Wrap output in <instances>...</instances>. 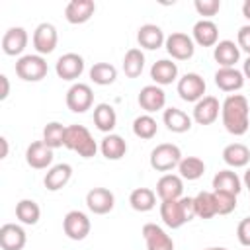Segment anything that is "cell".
Listing matches in <instances>:
<instances>
[{
  "mask_svg": "<svg viewBox=\"0 0 250 250\" xmlns=\"http://www.w3.org/2000/svg\"><path fill=\"white\" fill-rule=\"evenodd\" d=\"M115 205V195L107 188H92L86 193V207L94 215H107Z\"/></svg>",
  "mask_w": 250,
  "mask_h": 250,
  "instance_id": "9a60e30c",
  "label": "cell"
},
{
  "mask_svg": "<svg viewBox=\"0 0 250 250\" xmlns=\"http://www.w3.org/2000/svg\"><path fill=\"white\" fill-rule=\"evenodd\" d=\"M205 250H229V248H223V246H209V248H205Z\"/></svg>",
  "mask_w": 250,
  "mask_h": 250,
  "instance_id": "681fc988",
  "label": "cell"
},
{
  "mask_svg": "<svg viewBox=\"0 0 250 250\" xmlns=\"http://www.w3.org/2000/svg\"><path fill=\"white\" fill-rule=\"evenodd\" d=\"M137 41H139L141 49L156 51V49H160L166 43V35H164V31H162L160 25H156V23H145L137 31Z\"/></svg>",
  "mask_w": 250,
  "mask_h": 250,
  "instance_id": "7402d4cb",
  "label": "cell"
},
{
  "mask_svg": "<svg viewBox=\"0 0 250 250\" xmlns=\"http://www.w3.org/2000/svg\"><path fill=\"white\" fill-rule=\"evenodd\" d=\"M236 45H238L240 51L248 53V57H250V23H246V25H242L238 29V33H236Z\"/></svg>",
  "mask_w": 250,
  "mask_h": 250,
  "instance_id": "7bdbcfd3",
  "label": "cell"
},
{
  "mask_svg": "<svg viewBox=\"0 0 250 250\" xmlns=\"http://www.w3.org/2000/svg\"><path fill=\"white\" fill-rule=\"evenodd\" d=\"M27 242V234L21 225L6 223L0 227V246L2 250H21Z\"/></svg>",
  "mask_w": 250,
  "mask_h": 250,
  "instance_id": "d6986e66",
  "label": "cell"
},
{
  "mask_svg": "<svg viewBox=\"0 0 250 250\" xmlns=\"http://www.w3.org/2000/svg\"><path fill=\"white\" fill-rule=\"evenodd\" d=\"M242 16L250 21V0H244V4H242Z\"/></svg>",
  "mask_w": 250,
  "mask_h": 250,
  "instance_id": "f6af8a7d",
  "label": "cell"
},
{
  "mask_svg": "<svg viewBox=\"0 0 250 250\" xmlns=\"http://www.w3.org/2000/svg\"><path fill=\"white\" fill-rule=\"evenodd\" d=\"M129 205L139 213H146L156 205V191L150 188H135L129 193Z\"/></svg>",
  "mask_w": 250,
  "mask_h": 250,
  "instance_id": "1f68e13d",
  "label": "cell"
},
{
  "mask_svg": "<svg viewBox=\"0 0 250 250\" xmlns=\"http://www.w3.org/2000/svg\"><path fill=\"white\" fill-rule=\"evenodd\" d=\"M213 193H215L217 215H229L236 209V195L227 193V191H213Z\"/></svg>",
  "mask_w": 250,
  "mask_h": 250,
  "instance_id": "ab89813d",
  "label": "cell"
},
{
  "mask_svg": "<svg viewBox=\"0 0 250 250\" xmlns=\"http://www.w3.org/2000/svg\"><path fill=\"white\" fill-rule=\"evenodd\" d=\"M213 59L217 61L219 68H232L240 61V49L234 41L223 39L213 47Z\"/></svg>",
  "mask_w": 250,
  "mask_h": 250,
  "instance_id": "603a6c76",
  "label": "cell"
},
{
  "mask_svg": "<svg viewBox=\"0 0 250 250\" xmlns=\"http://www.w3.org/2000/svg\"><path fill=\"white\" fill-rule=\"evenodd\" d=\"M90 229H92V223L88 215L78 209L68 211L62 219V230L70 240H84L90 234Z\"/></svg>",
  "mask_w": 250,
  "mask_h": 250,
  "instance_id": "ba28073f",
  "label": "cell"
},
{
  "mask_svg": "<svg viewBox=\"0 0 250 250\" xmlns=\"http://www.w3.org/2000/svg\"><path fill=\"white\" fill-rule=\"evenodd\" d=\"M145 70V53L139 47H131L123 57V72L127 78H137Z\"/></svg>",
  "mask_w": 250,
  "mask_h": 250,
  "instance_id": "836d02e7",
  "label": "cell"
},
{
  "mask_svg": "<svg viewBox=\"0 0 250 250\" xmlns=\"http://www.w3.org/2000/svg\"><path fill=\"white\" fill-rule=\"evenodd\" d=\"M191 39L199 47H215L219 43V27L211 20H199L193 23Z\"/></svg>",
  "mask_w": 250,
  "mask_h": 250,
  "instance_id": "44dd1931",
  "label": "cell"
},
{
  "mask_svg": "<svg viewBox=\"0 0 250 250\" xmlns=\"http://www.w3.org/2000/svg\"><path fill=\"white\" fill-rule=\"evenodd\" d=\"M137 102L141 105V109H145V113H154L164 109L166 105V92L162 90V86L156 84H146L139 90Z\"/></svg>",
  "mask_w": 250,
  "mask_h": 250,
  "instance_id": "7c38bea8",
  "label": "cell"
},
{
  "mask_svg": "<svg viewBox=\"0 0 250 250\" xmlns=\"http://www.w3.org/2000/svg\"><path fill=\"white\" fill-rule=\"evenodd\" d=\"M64 146L68 150H74L82 158H92L98 152V143L94 141L92 133L84 125H68L64 135Z\"/></svg>",
  "mask_w": 250,
  "mask_h": 250,
  "instance_id": "3957f363",
  "label": "cell"
},
{
  "mask_svg": "<svg viewBox=\"0 0 250 250\" xmlns=\"http://www.w3.org/2000/svg\"><path fill=\"white\" fill-rule=\"evenodd\" d=\"M96 12V4L94 0H70L64 8V18L68 23L72 25H80L86 23Z\"/></svg>",
  "mask_w": 250,
  "mask_h": 250,
  "instance_id": "ffe728a7",
  "label": "cell"
},
{
  "mask_svg": "<svg viewBox=\"0 0 250 250\" xmlns=\"http://www.w3.org/2000/svg\"><path fill=\"white\" fill-rule=\"evenodd\" d=\"M240 189H242V180L238 178V174L232 168L219 170L213 176V191H227V193L238 195Z\"/></svg>",
  "mask_w": 250,
  "mask_h": 250,
  "instance_id": "484cf974",
  "label": "cell"
},
{
  "mask_svg": "<svg viewBox=\"0 0 250 250\" xmlns=\"http://www.w3.org/2000/svg\"><path fill=\"white\" fill-rule=\"evenodd\" d=\"M47 72H49V66L43 55H37V53L21 55L16 61V74L25 82H39L47 76Z\"/></svg>",
  "mask_w": 250,
  "mask_h": 250,
  "instance_id": "5b68a950",
  "label": "cell"
},
{
  "mask_svg": "<svg viewBox=\"0 0 250 250\" xmlns=\"http://www.w3.org/2000/svg\"><path fill=\"white\" fill-rule=\"evenodd\" d=\"M242 74H244V78H248L250 80V57L244 61V64H242Z\"/></svg>",
  "mask_w": 250,
  "mask_h": 250,
  "instance_id": "bcb514c9",
  "label": "cell"
},
{
  "mask_svg": "<svg viewBox=\"0 0 250 250\" xmlns=\"http://www.w3.org/2000/svg\"><path fill=\"white\" fill-rule=\"evenodd\" d=\"M33 49L37 55H51L59 43V33H57V27L49 21H43L35 27L33 31Z\"/></svg>",
  "mask_w": 250,
  "mask_h": 250,
  "instance_id": "30bf717a",
  "label": "cell"
},
{
  "mask_svg": "<svg viewBox=\"0 0 250 250\" xmlns=\"http://www.w3.org/2000/svg\"><path fill=\"white\" fill-rule=\"evenodd\" d=\"M70 178H72V166L66 162H61V164H55L47 170L43 184L49 191H59L70 182Z\"/></svg>",
  "mask_w": 250,
  "mask_h": 250,
  "instance_id": "d4e9b609",
  "label": "cell"
},
{
  "mask_svg": "<svg viewBox=\"0 0 250 250\" xmlns=\"http://www.w3.org/2000/svg\"><path fill=\"white\" fill-rule=\"evenodd\" d=\"M90 74V80L98 86H109L115 82L117 78V68L109 62H94L92 68L88 70Z\"/></svg>",
  "mask_w": 250,
  "mask_h": 250,
  "instance_id": "e575fe53",
  "label": "cell"
},
{
  "mask_svg": "<svg viewBox=\"0 0 250 250\" xmlns=\"http://www.w3.org/2000/svg\"><path fill=\"white\" fill-rule=\"evenodd\" d=\"M25 162L35 170H45L53 164V148L43 141H33L25 150Z\"/></svg>",
  "mask_w": 250,
  "mask_h": 250,
  "instance_id": "e0dca14e",
  "label": "cell"
},
{
  "mask_svg": "<svg viewBox=\"0 0 250 250\" xmlns=\"http://www.w3.org/2000/svg\"><path fill=\"white\" fill-rule=\"evenodd\" d=\"M215 84H217V88L219 90H223V92H238L242 86H244V74H242V70H238L236 66H232V68H217V72H215Z\"/></svg>",
  "mask_w": 250,
  "mask_h": 250,
  "instance_id": "cb8c5ba5",
  "label": "cell"
},
{
  "mask_svg": "<svg viewBox=\"0 0 250 250\" xmlns=\"http://www.w3.org/2000/svg\"><path fill=\"white\" fill-rule=\"evenodd\" d=\"M236 238L242 246L250 248V217H244L236 227Z\"/></svg>",
  "mask_w": 250,
  "mask_h": 250,
  "instance_id": "b9f144b4",
  "label": "cell"
},
{
  "mask_svg": "<svg viewBox=\"0 0 250 250\" xmlns=\"http://www.w3.org/2000/svg\"><path fill=\"white\" fill-rule=\"evenodd\" d=\"M221 119L230 135L242 137L250 127V105L246 96L229 94L221 104Z\"/></svg>",
  "mask_w": 250,
  "mask_h": 250,
  "instance_id": "6da1fadb",
  "label": "cell"
},
{
  "mask_svg": "<svg viewBox=\"0 0 250 250\" xmlns=\"http://www.w3.org/2000/svg\"><path fill=\"white\" fill-rule=\"evenodd\" d=\"M94 104V92L90 88V84L84 82H74L68 92H66V107L72 113H84L92 107Z\"/></svg>",
  "mask_w": 250,
  "mask_h": 250,
  "instance_id": "52a82bcc",
  "label": "cell"
},
{
  "mask_svg": "<svg viewBox=\"0 0 250 250\" xmlns=\"http://www.w3.org/2000/svg\"><path fill=\"white\" fill-rule=\"evenodd\" d=\"M16 217L21 225H37L41 217V209L33 199H20L16 203Z\"/></svg>",
  "mask_w": 250,
  "mask_h": 250,
  "instance_id": "d590c367",
  "label": "cell"
},
{
  "mask_svg": "<svg viewBox=\"0 0 250 250\" xmlns=\"http://www.w3.org/2000/svg\"><path fill=\"white\" fill-rule=\"evenodd\" d=\"M0 84H2V92H0V100H6L10 94V82L6 74H0Z\"/></svg>",
  "mask_w": 250,
  "mask_h": 250,
  "instance_id": "ee69618b",
  "label": "cell"
},
{
  "mask_svg": "<svg viewBox=\"0 0 250 250\" xmlns=\"http://www.w3.org/2000/svg\"><path fill=\"white\" fill-rule=\"evenodd\" d=\"M168 55L176 61H188L193 57L195 53V43L193 39L188 35V33H182V31H172L168 37H166V43H164Z\"/></svg>",
  "mask_w": 250,
  "mask_h": 250,
  "instance_id": "9c48e42d",
  "label": "cell"
},
{
  "mask_svg": "<svg viewBox=\"0 0 250 250\" xmlns=\"http://www.w3.org/2000/svg\"><path fill=\"white\" fill-rule=\"evenodd\" d=\"M193 207H195V217H199V219H213L217 215L215 193L213 191H199L193 197Z\"/></svg>",
  "mask_w": 250,
  "mask_h": 250,
  "instance_id": "74e56055",
  "label": "cell"
},
{
  "mask_svg": "<svg viewBox=\"0 0 250 250\" xmlns=\"http://www.w3.org/2000/svg\"><path fill=\"white\" fill-rule=\"evenodd\" d=\"M193 6H195V12H197L199 16H203V20H209L211 16L219 14V10H221V0H195Z\"/></svg>",
  "mask_w": 250,
  "mask_h": 250,
  "instance_id": "60d3db41",
  "label": "cell"
},
{
  "mask_svg": "<svg viewBox=\"0 0 250 250\" xmlns=\"http://www.w3.org/2000/svg\"><path fill=\"white\" fill-rule=\"evenodd\" d=\"M178 96L184 100V102H189V104H197L203 96H205V80L197 74V72H186L180 80H178Z\"/></svg>",
  "mask_w": 250,
  "mask_h": 250,
  "instance_id": "8992f818",
  "label": "cell"
},
{
  "mask_svg": "<svg viewBox=\"0 0 250 250\" xmlns=\"http://www.w3.org/2000/svg\"><path fill=\"white\" fill-rule=\"evenodd\" d=\"M156 195L160 197V201L184 197V180L180 178V174L160 176L158 182H156Z\"/></svg>",
  "mask_w": 250,
  "mask_h": 250,
  "instance_id": "ac0fdd59",
  "label": "cell"
},
{
  "mask_svg": "<svg viewBox=\"0 0 250 250\" xmlns=\"http://www.w3.org/2000/svg\"><path fill=\"white\" fill-rule=\"evenodd\" d=\"M27 41H29V35H27V31L23 27H20V25L10 27L2 35V51L8 57H20L25 51Z\"/></svg>",
  "mask_w": 250,
  "mask_h": 250,
  "instance_id": "2e32d148",
  "label": "cell"
},
{
  "mask_svg": "<svg viewBox=\"0 0 250 250\" xmlns=\"http://www.w3.org/2000/svg\"><path fill=\"white\" fill-rule=\"evenodd\" d=\"M242 184H244V188H248L250 189V168L244 172V178H242Z\"/></svg>",
  "mask_w": 250,
  "mask_h": 250,
  "instance_id": "c3c4849f",
  "label": "cell"
},
{
  "mask_svg": "<svg viewBox=\"0 0 250 250\" xmlns=\"http://www.w3.org/2000/svg\"><path fill=\"white\" fill-rule=\"evenodd\" d=\"M162 121H164L168 131H172V133H186V131L191 129V121L193 119L184 109H180V107H166L164 115H162Z\"/></svg>",
  "mask_w": 250,
  "mask_h": 250,
  "instance_id": "83f0119b",
  "label": "cell"
},
{
  "mask_svg": "<svg viewBox=\"0 0 250 250\" xmlns=\"http://www.w3.org/2000/svg\"><path fill=\"white\" fill-rule=\"evenodd\" d=\"M94 125L98 131L109 135L117 125V113L109 104H98L94 107Z\"/></svg>",
  "mask_w": 250,
  "mask_h": 250,
  "instance_id": "f546056e",
  "label": "cell"
},
{
  "mask_svg": "<svg viewBox=\"0 0 250 250\" xmlns=\"http://www.w3.org/2000/svg\"><path fill=\"white\" fill-rule=\"evenodd\" d=\"M64 135H66V127L59 121H51L43 127V139L41 141L55 150L59 146H64Z\"/></svg>",
  "mask_w": 250,
  "mask_h": 250,
  "instance_id": "f35d334b",
  "label": "cell"
},
{
  "mask_svg": "<svg viewBox=\"0 0 250 250\" xmlns=\"http://www.w3.org/2000/svg\"><path fill=\"white\" fill-rule=\"evenodd\" d=\"M223 160L230 168H242L250 162V150L242 143H230L223 148Z\"/></svg>",
  "mask_w": 250,
  "mask_h": 250,
  "instance_id": "4dcf8cb0",
  "label": "cell"
},
{
  "mask_svg": "<svg viewBox=\"0 0 250 250\" xmlns=\"http://www.w3.org/2000/svg\"><path fill=\"white\" fill-rule=\"evenodd\" d=\"M178 172H180L182 180L195 182L205 174V162L197 156H184L178 164Z\"/></svg>",
  "mask_w": 250,
  "mask_h": 250,
  "instance_id": "d6a6232c",
  "label": "cell"
},
{
  "mask_svg": "<svg viewBox=\"0 0 250 250\" xmlns=\"http://www.w3.org/2000/svg\"><path fill=\"white\" fill-rule=\"evenodd\" d=\"M143 238L146 244V250H174L172 236L156 223H146L143 227Z\"/></svg>",
  "mask_w": 250,
  "mask_h": 250,
  "instance_id": "4fadbf2b",
  "label": "cell"
},
{
  "mask_svg": "<svg viewBox=\"0 0 250 250\" xmlns=\"http://www.w3.org/2000/svg\"><path fill=\"white\" fill-rule=\"evenodd\" d=\"M221 113V104L215 96H203L195 105H193V113H191V119L197 123V125H211L217 121Z\"/></svg>",
  "mask_w": 250,
  "mask_h": 250,
  "instance_id": "5bb4252c",
  "label": "cell"
},
{
  "mask_svg": "<svg viewBox=\"0 0 250 250\" xmlns=\"http://www.w3.org/2000/svg\"><path fill=\"white\" fill-rule=\"evenodd\" d=\"M55 72L61 80L72 82L76 78L82 76L84 72V59L78 53H64L59 57V61L55 62Z\"/></svg>",
  "mask_w": 250,
  "mask_h": 250,
  "instance_id": "8fae6325",
  "label": "cell"
},
{
  "mask_svg": "<svg viewBox=\"0 0 250 250\" xmlns=\"http://www.w3.org/2000/svg\"><path fill=\"white\" fill-rule=\"evenodd\" d=\"M0 143H2V158H6V156H8V139L2 137Z\"/></svg>",
  "mask_w": 250,
  "mask_h": 250,
  "instance_id": "7dc6e473",
  "label": "cell"
},
{
  "mask_svg": "<svg viewBox=\"0 0 250 250\" xmlns=\"http://www.w3.org/2000/svg\"><path fill=\"white\" fill-rule=\"evenodd\" d=\"M150 78L154 80L156 86L172 84L178 78V64L170 59H160L150 66Z\"/></svg>",
  "mask_w": 250,
  "mask_h": 250,
  "instance_id": "4316f807",
  "label": "cell"
},
{
  "mask_svg": "<svg viewBox=\"0 0 250 250\" xmlns=\"http://www.w3.org/2000/svg\"><path fill=\"white\" fill-rule=\"evenodd\" d=\"M195 217L193 197H180L160 201V219L168 229H180Z\"/></svg>",
  "mask_w": 250,
  "mask_h": 250,
  "instance_id": "7a4b0ae2",
  "label": "cell"
},
{
  "mask_svg": "<svg viewBox=\"0 0 250 250\" xmlns=\"http://www.w3.org/2000/svg\"><path fill=\"white\" fill-rule=\"evenodd\" d=\"M156 133H158V123L150 113H143V115L135 117V121H133V135L135 137L148 141V139L156 137Z\"/></svg>",
  "mask_w": 250,
  "mask_h": 250,
  "instance_id": "8d00e7d4",
  "label": "cell"
},
{
  "mask_svg": "<svg viewBox=\"0 0 250 250\" xmlns=\"http://www.w3.org/2000/svg\"><path fill=\"white\" fill-rule=\"evenodd\" d=\"M100 152L104 154V158L107 160H121L127 152V143L121 135L117 133H109L102 139L100 143Z\"/></svg>",
  "mask_w": 250,
  "mask_h": 250,
  "instance_id": "f1b7e54d",
  "label": "cell"
},
{
  "mask_svg": "<svg viewBox=\"0 0 250 250\" xmlns=\"http://www.w3.org/2000/svg\"><path fill=\"white\" fill-rule=\"evenodd\" d=\"M182 150L178 145L174 143H160L150 150V168L156 172H170L174 168H178L180 160H182Z\"/></svg>",
  "mask_w": 250,
  "mask_h": 250,
  "instance_id": "277c9868",
  "label": "cell"
}]
</instances>
